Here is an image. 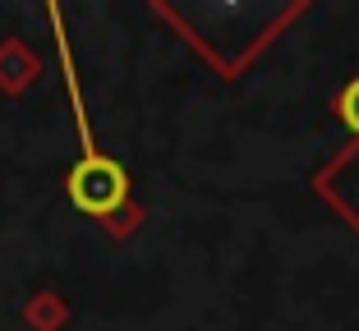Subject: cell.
Here are the masks:
<instances>
[{
	"mask_svg": "<svg viewBox=\"0 0 359 331\" xmlns=\"http://www.w3.org/2000/svg\"><path fill=\"white\" fill-rule=\"evenodd\" d=\"M46 19H51V28H55V51H60L65 92H69V111H74V125H79V161L69 166V175H65V193H69V203H74L79 212L93 216V221L102 225V221H111L120 207L134 203V189H129L125 166H120L116 157H106V152L93 143L83 87H79V74H74V55H69V32H65L60 5H46Z\"/></svg>",
	"mask_w": 359,
	"mask_h": 331,
	"instance_id": "obj_1",
	"label": "cell"
},
{
	"mask_svg": "<svg viewBox=\"0 0 359 331\" xmlns=\"http://www.w3.org/2000/svg\"><path fill=\"white\" fill-rule=\"evenodd\" d=\"M23 322H28L32 331H65V322H69V304H65L55 290H37V295L23 304Z\"/></svg>",
	"mask_w": 359,
	"mask_h": 331,
	"instance_id": "obj_3",
	"label": "cell"
},
{
	"mask_svg": "<svg viewBox=\"0 0 359 331\" xmlns=\"http://www.w3.org/2000/svg\"><path fill=\"white\" fill-rule=\"evenodd\" d=\"M337 115H341V125H346L350 134H355V143H359V74L337 92Z\"/></svg>",
	"mask_w": 359,
	"mask_h": 331,
	"instance_id": "obj_4",
	"label": "cell"
},
{
	"mask_svg": "<svg viewBox=\"0 0 359 331\" xmlns=\"http://www.w3.org/2000/svg\"><path fill=\"white\" fill-rule=\"evenodd\" d=\"M37 78H42V55L32 51L23 37H5L0 42V92L23 97Z\"/></svg>",
	"mask_w": 359,
	"mask_h": 331,
	"instance_id": "obj_2",
	"label": "cell"
}]
</instances>
